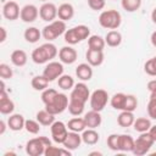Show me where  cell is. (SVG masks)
Returning a JSON list of instances; mask_svg holds the SVG:
<instances>
[{
    "label": "cell",
    "mask_w": 156,
    "mask_h": 156,
    "mask_svg": "<svg viewBox=\"0 0 156 156\" xmlns=\"http://www.w3.org/2000/svg\"><path fill=\"white\" fill-rule=\"evenodd\" d=\"M90 99V90L84 82L74 84L71 90L69 102H68V112L72 116H80L84 112V106L87 101Z\"/></svg>",
    "instance_id": "6da1fadb"
},
{
    "label": "cell",
    "mask_w": 156,
    "mask_h": 156,
    "mask_svg": "<svg viewBox=\"0 0 156 156\" xmlns=\"http://www.w3.org/2000/svg\"><path fill=\"white\" fill-rule=\"evenodd\" d=\"M57 54H58V50H57L56 45L52 44L51 41H48V43H44L40 46L35 48L32 51L30 57H32L34 63L44 65V63L50 62L52 58H55Z\"/></svg>",
    "instance_id": "7a4b0ae2"
},
{
    "label": "cell",
    "mask_w": 156,
    "mask_h": 156,
    "mask_svg": "<svg viewBox=\"0 0 156 156\" xmlns=\"http://www.w3.org/2000/svg\"><path fill=\"white\" fill-rule=\"evenodd\" d=\"M90 28L85 24H78L76 27H72L69 29L66 30V33L63 34L65 41L68 45H76L85 39H88L90 37Z\"/></svg>",
    "instance_id": "3957f363"
},
{
    "label": "cell",
    "mask_w": 156,
    "mask_h": 156,
    "mask_svg": "<svg viewBox=\"0 0 156 156\" xmlns=\"http://www.w3.org/2000/svg\"><path fill=\"white\" fill-rule=\"evenodd\" d=\"M66 30H67L66 22L62 20H55L52 22H49V24H46L43 28L41 34L46 41H52L56 38H58L60 35L65 34Z\"/></svg>",
    "instance_id": "277c9868"
},
{
    "label": "cell",
    "mask_w": 156,
    "mask_h": 156,
    "mask_svg": "<svg viewBox=\"0 0 156 156\" xmlns=\"http://www.w3.org/2000/svg\"><path fill=\"white\" fill-rule=\"evenodd\" d=\"M99 23L106 29H117L122 23V16L117 10H105L99 16Z\"/></svg>",
    "instance_id": "5b68a950"
},
{
    "label": "cell",
    "mask_w": 156,
    "mask_h": 156,
    "mask_svg": "<svg viewBox=\"0 0 156 156\" xmlns=\"http://www.w3.org/2000/svg\"><path fill=\"white\" fill-rule=\"evenodd\" d=\"M51 145V141L48 136H37L27 141L26 144V152L29 156H40L44 155L46 146Z\"/></svg>",
    "instance_id": "8992f818"
},
{
    "label": "cell",
    "mask_w": 156,
    "mask_h": 156,
    "mask_svg": "<svg viewBox=\"0 0 156 156\" xmlns=\"http://www.w3.org/2000/svg\"><path fill=\"white\" fill-rule=\"evenodd\" d=\"M154 139L151 138V135L149 134V132H144V133H140V135L134 139V149H133V154L136 155V156H143V155H146L151 146L154 145Z\"/></svg>",
    "instance_id": "52a82bcc"
},
{
    "label": "cell",
    "mask_w": 156,
    "mask_h": 156,
    "mask_svg": "<svg viewBox=\"0 0 156 156\" xmlns=\"http://www.w3.org/2000/svg\"><path fill=\"white\" fill-rule=\"evenodd\" d=\"M68 102H69V98L63 94V93H57L55 95V98L45 105V110H48L50 113L52 115H60L65 110H67L68 107Z\"/></svg>",
    "instance_id": "ba28073f"
},
{
    "label": "cell",
    "mask_w": 156,
    "mask_h": 156,
    "mask_svg": "<svg viewBox=\"0 0 156 156\" xmlns=\"http://www.w3.org/2000/svg\"><path fill=\"white\" fill-rule=\"evenodd\" d=\"M108 93L104 89H96L94 90L91 94H90V99H89V102H90V107L91 110H95V111H99L101 112L107 102H108Z\"/></svg>",
    "instance_id": "9c48e42d"
},
{
    "label": "cell",
    "mask_w": 156,
    "mask_h": 156,
    "mask_svg": "<svg viewBox=\"0 0 156 156\" xmlns=\"http://www.w3.org/2000/svg\"><path fill=\"white\" fill-rule=\"evenodd\" d=\"M43 74L48 78L49 82H52V80H56L58 79L62 74H63V63L60 61H50L46 63L44 71H43Z\"/></svg>",
    "instance_id": "30bf717a"
},
{
    "label": "cell",
    "mask_w": 156,
    "mask_h": 156,
    "mask_svg": "<svg viewBox=\"0 0 156 156\" xmlns=\"http://www.w3.org/2000/svg\"><path fill=\"white\" fill-rule=\"evenodd\" d=\"M50 130H51V136L52 140L56 144H63V141L67 138L68 134V128L67 124H65L61 121H55L51 126H50Z\"/></svg>",
    "instance_id": "8fae6325"
},
{
    "label": "cell",
    "mask_w": 156,
    "mask_h": 156,
    "mask_svg": "<svg viewBox=\"0 0 156 156\" xmlns=\"http://www.w3.org/2000/svg\"><path fill=\"white\" fill-rule=\"evenodd\" d=\"M39 17L45 22H52L57 17V7L52 2H44L39 7Z\"/></svg>",
    "instance_id": "7c38bea8"
},
{
    "label": "cell",
    "mask_w": 156,
    "mask_h": 156,
    "mask_svg": "<svg viewBox=\"0 0 156 156\" xmlns=\"http://www.w3.org/2000/svg\"><path fill=\"white\" fill-rule=\"evenodd\" d=\"M77 57H78L77 50L74 48H72V45L62 46L58 50V58L65 65H72V63H74L77 61Z\"/></svg>",
    "instance_id": "4fadbf2b"
},
{
    "label": "cell",
    "mask_w": 156,
    "mask_h": 156,
    "mask_svg": "<svg viewBox=\"0 0 156 156\" xmlns=\"http://www.w3.org/2000/svg\"><path fill=\"white\" fill-rule=\"evenodd\" d=\"M39 16V9L33 4H27L21 9L20 18L26 23L34 22Z\"/></svg>",
    "instance_id": "5bb4252c"
},
{
    "label": "cell",
    "mask_w": 156,
    "mask_h": 156,
    "mask_svg": "<svg viewBox=\"0 0 156 156\" xmlns=\"http://www.w3.org/2000/svg\"><path fill=\"white\" fill-rule=\"evenodd\" d=\"M21 9L16 1H7L2 6V16L9 21H15L20 17Z\"/></svg>",
    "instance_id": "9a60e30c"
},
{
    "label": "cell",
    "mask_w": 156,
    "mask_h": 156,
    "mask_svg": "<svg viewBox=\"0 0 156 156\" xmlns=\"http://www.w3.org/2000/svg\"><path fill=\"white\" fill-rule=\"evenodd\" d=\"M85 58L87 62L93 66V67H99L102 65L104 60H105V55L102 50H93V49H88V51L85 52Z\"/></svg>",
    "instance_id": "2e32d148"
},
{
    "label": "cell",
    "mask_w": 156,
    "mask_h": 156,
    "mask_svg": "<svg viewBox=\"0 0 156 156\" xmlns=\"http://www.w3.org/2000/svg\"><path fill=\"white\" fill-rule=\"evenodd\" d=\"M15 110V102L9 98L5 89L0 90V112L2 115H11Z\"/></svg>",
    "instance_id": "e0dca14e"
},
{
    "label": "cell",
    "mask_w": 156,
    "mask_h": 156,
    "mask_svg": "<svg viewBox=\"0 0 156 156\" xmlns=\"http://www.w3.org/2000/svg\"><path fill=\"white\" fill-rule=\"evenodd\" d=\"M82 143H83L82 135H80L79 133H77V132H71V130H69L68 134H67V138H66V140L63 141L62 145H63V147H66V149L73 151V150L78 149Z\"/></svg>",
    "instance_id": "ac0fdd59"
},
{
    "label": "cell",
    "mask_w": 156,
    "mask_h": 156,
    "mask_svg": "<svg viewBox=\"0 0 156 156\" xmlns=\"http://www.w3.org/2000/svg\"><path fill=\"white\" fill-rule=\"evenodd\" d=\"M76 76L82 82H88L93 78V66H90L88 62L79 63L76 68Z\"/></svg>",
    "instance_id": "d6986e66"
},
{
    "label": "cell",
    "mask_w": 156,
    "mask_h": 156,
    "mask_svg": "<svg viewBox=\"0 0 156 156\" xmlns=\"http://www.w3.org/2000/svg\"><path fill=\"white\" fill-rule=\"evenodd\" d=\"M26 119L21 113H11L7 119V128H10L13 132H20L24 128Z\"/></svg>",
    "instance_id": "ffe728a7"
},
{
    "label": "cell",
    "mask_w": 156,
    "mask_h": 156,
    "mask_svg": "<svg viewBox=\"0 0 156 156\" xmlns=\"http://www.w3.org/2000/svg\"><path fill=\"white\" fill-rule=\"evenodd\" d=\"M74 16V7L69 2H63L57 7V17L62 21H69Z\"/></svg>",
    "instance_id": "44dd1931"
},
{
    "label": "cell",
    "mask_w": 156,
    "mask_h": 156,
    "mask_svg": "<svg viewBox=\"0 0 156 156\" xmlns=\"http://www.w3.org/2000/svg\"><path fill=\"white\" fill-rule=\"evenodd\" d=\"M84 121L87 123V128H98L100 127L102 118L99 111L95 110H90L84 115Z\"/></svg>",
    "instance_id": "7402d4cb"
},
{
    "label": "cell",
    "mask_w": 156,
    "mask_h": 156,
    "mask_svg": "<svg viewBox=\"0 0 156 156\" xmlns=\"http://www.w3.org/2000/svg\"><path fill=\"white\" fill-rule=\"evenodd\" d=\"M127 99H128V94L124 93H116L112 95V98L110 99V104L115 110H119V111H126L127 107Z\"/></svg>",
    "instance_id": "603a6c76"
},
{
    "label": "cell",
    "mask_w": 156,
    "mask_h": 156,
    "mask_svg": "<svg viewBox=\"0 0 156 156\" xmlns=\"http://www.w3.org/2000/svg\"><path fill=\"white\" fill-rule=\"evenodd\" d=\"M134 149V139L129 134H119L118 139V151L132 152Z\"/></svg>",
    "instance_id": "cb8c5ba5"
},
{
    "label": "cell",
    "mask_w": 156,
    "mask_h": 156,
    "mask_svg": "<svg viewBox=\"0 0 156 156\" xmlns=\"http://www.w3.org/2000/svg\"><path fill=\"white\" fill-rule=\"evenodd\" d=\"M10 58H11L12 65H15L16 67H23L27 63V61H28V56H27L26 51L24 50H21V49L13 50L11 52Z\"/></svg>",
    "instance_id": "d4e9b609"
},
{
    "label": "cell",
    "mask_w": 156,
    "mask_h": 156,
    "mask_svg": "<svg viewBox=\"0 0 156 156\" xmlns=\"http://www.w3.org/2000/svg\"><path fill=\"white\" fill-rule=\"evenodd\" d=\"M82 140L87 145H95L100 140V135L95 128H88L82 132Z\"/></svg>",
    "instance_id": "484cf974"
},
{
    "label": "cell",
    "mask_w": 156,
    "mask_h": 156,
    "mask_svg": "<svg viewBox=\"0 0 156 156\" xmlns=\"http://www.w3.org/2000/svg\"><path fill=\"white\" fill-rule=\"evenodd\" d=\"M67 128L71 132H77V133H82L84 129H87V123L84 121V117H79L76 116L74 118H71L67 123Z\"/></svg>",
    "instance_id": "4316f807"
},
{
    "label": "cell",
    "mask_w": 156,
    "mask_h": 156,
    "mask_svg": "<svg viewBox=\"0 0 156 156\" xmlns=\"http://www.w3.org/2000/svg\"><path fill=\"white\" fill-rule=\"evenodd\" d=\"M35 119L41 124V126H45V127H50L54 122H55V115L50 113L48 110H40L37 112L35 115Z\"/></svg>",
    "instance_id": "83f0119b"
},
{
    "label": "cell",
    "mask_w": 156,
    "mask_h": 156,
    "mask_svg": "<svg viewBox=\"0 0 156 156\" xmlns=\"http://www.w3.org/2000/svg\"><path fill=\"white\" fill-rule=\"evenodd\" d=\"M134 121H135V117H134V113L132 111H121V113L117 117L118 126H121L123 128L132 127Z\"/></svg>",
    "instance_id": "f1b7e54d"
},
{
    "label": "cell",
    "mask_w": 156,
    "mask_h": 156,
    "mask_svg": "<svg viewBox=\"0 0 156 156\" xmlns=\"http://www.w3.org/2000/svg\"><path fill=\"white\" fill-rule=\"evenodd\" d=\"M105 41L108 46L111 48H116V46H119L121 43H122V34L116 30V29H111L106 33L105 35Z\"/></svg>",
    "instance_id": "f546056e"
},
{
    "label": "cell",
    "mask_w": 156,
    "mask_h": 156,
    "mask_svg": "<svg viewBox=\"0 0 156 156\" xmlns=\"http://www.w3.org/2000/svg\"><path fill=\"white\" fill-rule=\"evenodd\" d=\"M105 45H106L105 38H102L101 35L93 34V35H90L88 38V48L89 49H93V50H102L104 51Z\"/></svg>",
    "instance_id": "4dcf8cb0"
},
{
    "label": "cell",
    "mask_w": 156,
    "mask_h": 156,
    "mask_svg": "<svg viewBox=\"0 0 156 156\" xmlns=\"http://www.w3.org/2000/svg\"><path fill=\"white\" fill-rule=\"evenodd\" d=\"M23 37H24L26 41H28L30 44H34V43H38L39 41V39L43 37V34H41V32L37 27H28L24 30Z\"/></svg>",
    "instance_id": "1f68e13d"
},
{
    "label": "cell",
    "mask_w": 156,
    "mask_h": 156,
    "mask_svg": "<svg viewBox=\"0 0 156 156\" xmlns=\"http://www.w3.org/2000/svg\"><path fill=\"white\" fill-rule=\"evenodd\" d=\"M151 121L146 117H139V118H135L134 123H133V128L135 132L138 133H144V132H149L150 127H151Z\"/></svg>",
    "instance_id": "d6a6232c"
},
{
    "label": "cell",
    "mask_w": 156,
    "mask_h": 156,
    "mask_svg": "<svg viewBox=\"0 0 156 156\" xmlns=\"http://www.w3.org/2000/svg\"><path fill=\"white\" fill-rule=\"evenodd\" d=\"M30 84H32V88H33L34 90H38V91L40 90V91H43V90H45V89L48 88L49 80H48V78H46L44 74H40V76L33 77Z\"/></svg>",
    "instance_id": "836d02e7"
},
{
    "label": "cell",
    "mask_w": 156,
    "mask_h": 156,
    "mask_svg": "<svg viewBox=\"0 0 156 156\" xmlns=\"http://www.w3.org/2000/svg\"><path fill=\"white\" fill-rule=\"evenodd\" d=\"M71 154H72V151L66 147H57V146H52V145L46 146L45 152H44L45 156H58V155L71 156Z\"/></svg>",
    "instance_id": "e575fe53"
},
{
    "label": "cell",
    "mask_w": 156,
    "mask_h": 156,
    "mask_svg": "<svg viewBox=\"0 0 156 156\" xmlns=\"http://www.w3.org/2000/svg\"><path fill=\"white\" fill-rule=\"evenodd\" d=\"M57 84H58V88H61L62 90H72L76 83L69 74H62L57 79Z\"/></svg>",
    "instance_id": "d590c367"
},
{
    "label": "cell",
    "mask_w": 156,
    "mask_h": 156,
    "mask_svg": "<svg viewBox=\"0 0 156 156\" xmlns=\"http://www.w3.org/2000/svg\"><path fill=\"white\" fill-rule=\"evenodd\" d=\"M121 5L127 12H135L140 9L141 0H121Z\"/></svg>",
    "instance_id": "8d00e7d4"
},
{
    "label": "cell",
    "mask_w": 156,
    "mask_h": 156,
    "mask_svg": "<svg viewBox=\"0 0 156 156\" xmlns=\"http://www.w3.org/2000/svg\"><path fill=\"white\" fill-rule=\"evenodd\" d=\"M40 123L37 119H26L24 123V129L29 134H38L40 132Z\"/></svg>",
    "instance_id": "74e56055"
},
{
    "label": "cell",
    "mask_w": 156,
    "mask_h": 156,
    "mask_svg": "<svg viewBox=\"0 0 156 156\" xmlns=\"http://www.w3.org/2000/svg\"><path fill=\"white\" fill-rule=\"evenodd\" d=\"M144 71L151 77H156V56L149 58L144 65Z\"/></svg>",
    "instance_id": "f35d334b"
},
{
    "label": "cell",
    "mask_w": 156,
    "mask_h": 156,
    "mask_svg": "<svg viewBox=\"0 0 156 156\" xmlns=\"http://www.w3.org/2000/svg\"><path fill=\"white\" fill-rule=\"evenodd\" d=\"M57 93H58V91H57L56 89H52V88H46L45 90H43V93H41V101L44 102V105L49 104V102L55 98V95H56Z\"/></svg>",
    "instance_id": "ab89813d"
},
{
    "label": "cell",
    "mask_w": 156,
    "mask_h": 156,
    "mask_svg": "<svg viewBox=\"0 0 156 156\" xmlns=\"http://www.w3.org/2000/svg\"><path fill=\"white\" fill-rule=\"evenodd\" d=\"M13 76L12 68L7 63H0V77L1 79H10Z\"/></svg>",
    "instance_id": "60d3db41"
},
{
    "label": "cell",
    "mask_w": 156,
    "mask_h": 156,
    "mask_svg": "<svg viewBox=\"0 0 156 156\" xmlns=\"http://www.w3.org/2000/svg\"><path fill=\"white\" fill-rule=\"evenodd\" d=\"M118 139H119V134H110L106 140L107 146L113 151H118Z\"/></svg>",
    "instance_id": "b9f144b4"
},
{
    "label": "cell",
    "mask_w": 156,
    "mask_h": 156,
    "mask_svg": "<svg viewBox=\"0 0 156 156\" xmlns=\"http://www.w3.org/2000/svg\"><path fill=\"white\" fill-rule=\"evenodd\" d=\"M87 1H88V6L94 11L102 10L106 4V0H87Z\"/></svg>",
    "instance_id": "7bdbcfd3"
},
{
    "label": "cell",
    "mask_w": 156,
    "mask_h": 156,
    "mask_svg": "<svg viewBox=\"0 0 156 156\" xmlns=\"http://www.w3.org/2000/svg\"><path fill=\"white\" fill-rule=\"evenodd\" d=\"M146 110H147V115H149V117L156 121V102L149 101V102H147V107H146Z\"/></svg>",
    "instance_id": "ee69618b"
},
{
    "label": "cell",
    "mask_w": 156,
    "mask_h": 156,
    "mask_svg": "<svg viewBox=\"0 0 156 156\" xmlns=\"http://www.w3.org/2000/svg\"><path fill=\"white\" fill-rule=\"evenodd\" d=\"M146 88H147V90H149L150 93L156 91V79H151V80H149Z\"/></svg>",
    "instance_id": "f6af8a7d"
},
{
    "label": "cell",
    "mask_w": 156,
    "mask_h": 156,
    "mask_svg": "<svg viewBox=\"0 0 156 156\" xmlns=\"http://www.w3.org/2000/svg\"><path fill=\"white\" fill-rule=\"evenodd\" d=\"M0 33H1V37H0V43H4V41L6 40V37H7L6 28H5V27H0Z\"/></svg>",
    "instance_id": "bcb514c9"
},
{
    "label": "cell",
    "mask_w": 156,
    "mask_h": 156,
    "mask_svg": "<svg viewBox=\"0 0 156 156\" xmlns=\"http://www.w3.org/2000/svg\"><path fill=\"white\" fill-rule=\"evenodd\" d=\"M149 134L151 135V138H152L154 141L156 143V124H154V126L150 127V129H149Z\"/></svg>",
    "instance_id": "7dc6e473"
},
{
    "label": "cell",
    "mask_w": 156,
    "mask_h": 156,
    "mask_svg": "<svg viewBox=\"0 0 156 156\" xmlns=\"http://www.w3.org/2000/svg\"><path fill=\"white\" fill-rule=\"evenodd\" d=\"M6 127H9L7 126V123H5V121H0V135H2L4 133H5V130H6Z\"/></svg>",
    "instance_id": "c3c4849f"
},
{
    "label": "cell",
    "mask_w": 156,
    "mask_h": 156,
    "mask_svg": "<svg viewBox=\"0 0 156 156\" xmlns=\"http://www.w3.org/2000/svg\"><path fill=\"white\" fill-rule=\"evenodd\" d=\"M150 40H151V44L156 48V30L151 33V37H150Z\"/></svg>",
    "instance_id": "681fc988"
},
{
    "label": "cell",
    "mask_w": 156,
    "mask_h": 156,
    "mask_svg": "<svg viewBox=\"0 0 156 156\" xmlns=\"http://www.w3.org/2000/svg\"><path fill=\"white\" fill-rule=\"evenodd\" d=\"M149 101L156 102V91H154V93H150V98H149Z\"/></svg>",
    "instance_id": "f907efd6"
},
{
    "label": "cell",
    "mask_w": 156,
    "mask_h": 156,
    "mask_svg": "<svg viewBox=\"0 0 156 156\" xmlns=\"http://www.w3.org/2000/svg\"><path fill=\"white\" fill-rule=\"evenodd\" d=\"M151 20H152V22L156 24V7L152 10V12H151Z\"/></svg>",
    "instance_id": "816d5d0a"
},
{
    "label": "cell",
    "mask_w": 156,
    "mask_h": 156,
    "mask_svg": "<svg viewBox=\"0 0 156 156\" xmlns=\"http://www.w3.org/2000/svg\"><path fill=\"white\" fill-rule=\"evenodd\" d=\"M89 155H90V156H93V155H101V152H99V151H94V152H90Z\"/></svg>",
    "instance_id": "f5cc1de1"
},
{
    "label": "cell",
    "mask_w": 156,
    "mask_h": 156,
    "mask_svg": "<svg viewBox=\"0 0 156 156\" xmlns=\"http://www.w3.org/2000/svg\"><path fill=\"white\" fill-rule=\"evenodd\" d=\"M40 1H43V2H46V1H49V0H40Z\"/></svg>",
    "instance_id": "db71d44e"
}]
</instances>
